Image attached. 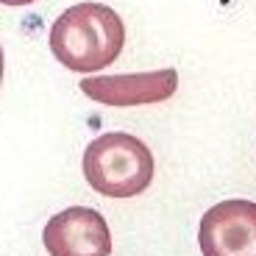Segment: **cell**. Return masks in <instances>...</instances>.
Wrapping results in <instances>:
<instances>
[{
	"label": "cell",
	"mask_w": 256,
	"mask_h": 256,
	"mask_svg": "<svg viewBox=\"0 0 256 256\" xmlns=\"http://www.w3.org/2000/svg\"><path fill=\"white\" fill-rule=\"evenodd\" d=\"M3 70H6V58H3V45H0V84H3Z\"/></svg>",
	"instance_id": "7"
},
{
	"label": "cell",
	"mask_w": 256,
	"mask_h": 256,
	"mask_svg": "<svg viewBox=\"0 0 256 256\" xmlns=\"http://www.w3.org/2000/svg\"><path fill=\"white\" fill-rule=\"evenodd\" d=\"M126 45L120 14L103 3H76L50 26V50L72 72H98L109 67Z\"/></svg>",
	"instance_id": "1"
},
{
	"label": "cell",
	"mask_w": 256,
	"mask_h": 256,
	"mask_svg": "<svg viewBox=\"0 0 256 256\" xmlns=\"http://www.w3.org/2000/svg\"><path fill=\"white\" fill-rule=\"evenodd\" d=\"M198 245L204 256H256V204L231 198L212 206L200 220Z\"/></svg>",
	"instance_id": "3"
},
{
	"label": "cell",
	"mask_w": 256,
	"mask_h": 256,
	"mask_svg": "<svg viewBox=\"0 0 256 256\" xmlns=\"http://www.w3.org/2000/svg\"><path fill=\"white\" fill-rule=\"evenodd\" d=\"M42 242L50 256H112V231L90 206H70L48 220Z\"/></svg>",
	"instance_id": "4"
},
{
	"label": "cell",
	"mask_w": 256,
	"mask_h": 256,
	"mask_svg": "<svg viewBox=\"0 0 256 256\" xmlns=\"http://www.w3.org/2000/svg\"><path fill=\"white\" fill-rule=\"evenodd\" d=\"M36 0H0V6H31Z\"/></svg>",
	"instance_id": "6"
},
{
	"label": "cell",
	"mask_w": 256,
	"mask_h": 256,
	"mask_svg": "<svg viewBox=\"0 0 256 256\" xmlns=\"http://www.w3.org/2000/svg\"><path fill=\"white\" fill-rule=\"evenodd\" d=\"M154 154L142 140L112 131L92 140L84 150V178L106 198H134L154 181Z\"/></svg>",
	"instance_id": "2"
},
{
	"label": "cell",
	"mask_w": 256,
	"mask_h": 256,
	"mask_svg": "<svg viewBox=\"0 0 256 256\" xmlns=\"http://www.w3.org/2000/svg\"><path fill=\"white\" fill-rule=\"evenodd\" d=\"M178 90V72L173 67L134 76H86L81 92L103 106H145L170 100Z\"/></svg>",
	"instance_id": "5"
}]
</instances>
